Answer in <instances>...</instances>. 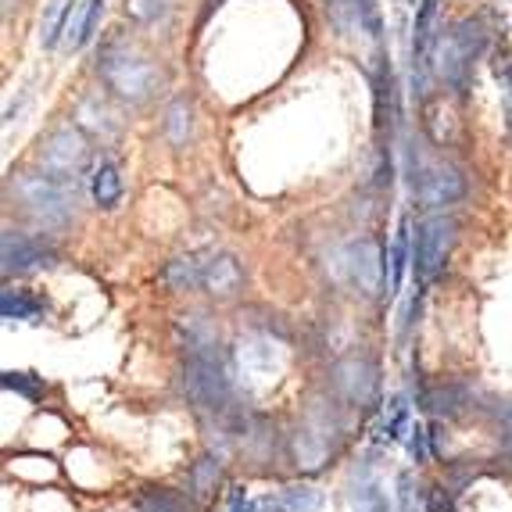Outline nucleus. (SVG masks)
<instances>
[{"label": "nucleus", "mask_w": 512, "mask_h": 512, "mask_svg": "<svg viewBox=\"0 0 512 512\" xmlns=\"http://www.w3.org/2000/svg\"><path fill=\"white\" fill-rule=\"evenodd\" d=\"M90 194H94L97 208H115L122 197V176L115 162H101L90 176Z\"/></svg>", "instance_id": "f3484780"}, {"label": "nucleus", "mask_w": 512, "mask_h": 512, "mask_svg": "<svg viewBox=\"0 0 512 512\" xmlns=\"http://www.w3.org/2000/svg\"><path fill=\"white\" fill-rule=\"evenodd\" d=\"M4 387H8V391L26 394V398H36V394L43 391V384L33 373H4Z\"/></svg>", "instance_id": "393cba45"}, {"label": "nucleus", "mask_w": 512, "mask_h": 512, "mask_svg": "<svg viewBox=\"0 0 512 512\" xmlns=\"http://www.w3.org/2000/svg\"><path fill=\"white\" fill-rule=\"evenodd\" d=\"M337 387L351 402H373L376 398V369L366 359H348L337 366Z\"/></svg>", "instance_id": "9d476101"}, {"label": "nucleus", "mask_w": 512, "mask_h": 512, "mask_svg": "<svg viewBox=\"0 0 512 512\" xmlns=\"http://www.w3.org/2000/svg\"><path fill=\"white\" fill-rule=\"evenodd\" d=\"M183 391L197 409H226L230 405V369L219 359V351L190 355L183 366Z\"/></svg>", "instance_id": "20e7f679"}, {"label": "nucleus", "mask_w": 512, "mask_h": 512, "mask_svg": "<svg viewBox=\"0 0 512 512\" xmlns=\"http://www.w3.org/2000/svg\"><path fill=\"white\" fill-rule=\"evenodd\" d=\"M15 194L47 226H65L72 219V212H76V190L69 183L51 180L47 172H40V176H18Z\"/></svg>", "instance_id": "39448f33"}, {"label": "nucleus", "mask_w": 512, "mask_h": 512, "mask_svg": "<svg viewBox=\"0 0 512 512\" xmlns=\"http://www.w3.org/2000/svg\"><path fill=\"white\" fill-rule=\"evenodd\" d=\"M47 262H51V248L43 240L18 230H4V273H26V269Z\"/></svg>", "instance_id": "6e6552de"}, {"label": "nucleus", "mask_w": 512, "mask_h": 512, "mask_svg": "<svg viewBox=\"0 0 512 512\" xmlns=\"http://www.w3.org/2000/svg\"><path fill=\"white\" fill-rule=\"evenodd\" d=\"M0 312H4L8 323H40L47 308H43V301L33 298L29 291H15V287H8V291L0 294Z\"/></svg>", "instance_id": "dca6fc26"}, {"label": "nucleus", "mask_w": 512, "mask_h": 512, "mask_svg": "<svg viewBox=\"0 0 512 512\" xmlns=\"http://www.w3.org/2000/svg\"><path fill=\"white\" fill-rule=\"evenodd\" d=\"M498 76H502V86H505V111H509V129H512V58L509 54L498 61Z\"/></svg>", "instance_id": "c85d7f7f"}, {"label": "nucleus", "mask_w": 512, "mask_h": 512, "mask_svg": "<svg viewBox=\"0 0 512 512\" xmlns=\"http://www.w3.org/2000/svg\"><path fill=\"white\" fill-rule=\"evenodd\" d=\"M348 269H351V280L359 283L366 294L380 291V280L387 276V262H380V248H376L373 240H359V244H351L348 251Z\"/></svg>", "instance_id": "1a4fd4ad"}, {"label": "nucleus", "mask_w": 512, "mask_h": 512, "mask_svg": "<svg viewBox=\"0 0 512 512\" xmlns=\"http://www.w3.org/2000/svg\"><path fill=\"white\" fill-rule=\"evenodd\" d=\"M101 15H104V0H86V4H79L72 11L69 26H65V43H69L72 51H79V47H86V43L94 40L97 26H101Z\"/></svg>", "instance_id": "f8f14e48"}, {"label": "nucleus", "mask_w": 512, "mask_h": 512, "mask_svg": "<svg viewBox=\"0 0 512 512\" xmlns=\"http://www.w3.org/2000/svg\"><path fill=\"white\" fill-rule=\"evenodd\" d=\"M455 240V222L448 215H430V219L419 222L416 233V248H412V273L419 283H430L441 269L444 255Z\"/></svg>", "instance_id": "423d86ee"}, {"label": "nucleus", "mask_w": 512, "mask_h": 512, "mask_svg": "<svg viewBox=\"0 0 512 512\" xmlns=\"http://www.w3.org/2000/svg\"><path fill=\"white\" fill-rule=\"evenodd\" d=\"M219 512H258V502H251L244 487H230V495H226Z\"/></svg>", "instance_id": "a878e982"}, {"label": "nucleus", "mask_w": 512, "mask_h": 512, "mask_svg": "<svg viewBox=\"0 0 512 512\" xmlns=\"http://www.w3.org/2000/svg\"><path fill=\"white\" fill-rule=\"evenodd\" d=\"M484 40H487V33L477 18H462V22H455V26L437 40V72H441L444 83L452 86V90L466 86V79H470V72H473V61L484 51Z\"/></svg>", "instance_id": "7ed1b4c3"}, {"label": "nucleus", "mask_w": 512, "mask_h": 512, "mask_svg": "<svg viewBox=\"0 0 512 512\" xmlns=\"http://www.w3.org/2000/svg\"><path fill=\"white\" fill-rule=\"evenodd\" d=\"M240 280H244V273H240V262L233 255H215L208 258V273H205V291L208 294H219V298H230L233 291L240 287Z\"/></svg>", "instance_id": "ddd939ff"}, {"label": "nucleus", "mask_w": 512, "mask_h": 512, "mask_svg": "<svg viewBox=\"0 0 512 512\" xmlns=\"http://www.w3.org/2000/svg\"><path fill=\"white\" fill-rule=\"evenodd\" d=\"M208 258L212 251H194V255H180L165 265V283L172 291H197L205 287V273H208Z\"/></svg>", "instance_id": "9b49d317"}, {"label": "nucleus", "mask_w": 512, "mask_h": 512, "mask_svg": "<svg viewBox=\"0 0 512 512\" xmlns=\"http://www.w3.org/2000/svg\"><path fill=\"white\" fill-rule=\"evenodd\" d=\"M323 509V491L316 487H287L280 495H269L258 502V512H319Z\"/></svg>", "instance_id": "4468645a"}, {"label": "nucleus", "mask_w": 512, "mask_h": 512, "mask_svg": "<svg viewBox=\"0 0 512 512\" xmlns=\"http://www.w3.org/2000/svg\"><path fill=\"white\" fill-rule=\"evenodd\" d=\"M398 502H402V512H416L419 509V498H416V484H412V473H402L398 477Z\"/></svg>", "instance_id": "bb28decb"}, {"label": "nucleus", "mask_w": 512, "mask_h": 512, "mask_svg": "<svg viewBox=\"0 0 512 512\" xmlns=\"http://www.w3.org/2000/svg\"><path fill=\"white\" fill-rule=\"evenodd\" d=\"M430 512H455L452 495H444L441 487H434V491H430Z\"/></svg>", "instance_id": "c756f323"}, {"label": "nucleus", "mask_w": 512, "mask_h": 512, "mask_svg": "<svg viewBox=\"0 0 512 512\" xmlns=\"http://www.w3.org/2000/svg\"><path fill=\"white\" fill-rule=\"evenodd\" d=\"M412 265V244H409V219L398 222L391 255H387V294H398L405 283V269Z\"/></svg>", "instance_id": "2eb2a0df"}, {"label": "nucleus", "mask_w": 512, "mask_h": 512, "mask_svg": "<svg viewBox=\"0 0 512 512\" xmlns=\"http://www.w3.org/2000/svg\"><path fill=\"white\" fill-rule=\"evenodd\" d=\"M409 452H412V459L416 462H427L430 459V452H427V430L419 427H409Z\"/></svg>", "instance_id": "cd10ccee"}, {"label": "nucleus", "mask_w": 512, "mask_h": 512, "mask_svg": "<svg viewBox=\"0 0 512 512\" xmlns=\"http://www.w3.org/2000/svg\"><path fill=\"white\" fill-rule=\"evenodd\" d=\"M101 72L104 86H108L111 94H119L122 101H147L151 90L158 86V69H154L151 61L144 54L129 51L126 43H111L108 51L101 54Z\"/></svg>", "instance_id": "f03ea898"}, {"label": "nucleus", "mask_w": 512, "mask_h": 512, "mask_svg": "<svg viewBox=\"0 0 512 512\" xmlns=\"http://www.w3.org/2000/svg\"><path fill=\"white\" fill-rule=\"evenodd\" d=\"M190 115H194V111H190V101H172L169 104V111H165V133H169V140L176 147H183L190 140V129H194V122H190Z\"/></svg>", "instance_id": "412c9836"}, {"label": "nucleus", "mask_w": 512, "mask_h": 512, "mask_svg": "<svg viewBox=\"0 0 512 512\" xmlns=\"http://www.w3.org/2000/svg\"><path fill=\"white\" fill-rule=\"evenodd\" d=\"M86 162H90V147H86V140L79 137L76 129H58L40 151L43 172H47L51 180H61V183L76 180L79 172L86 169Z\"/></svg>", "instance_id": "0eeeda50"}, {"label": "nucleus", "mask_w": 512, "mask_h": 512, "mask_svg": "<svg viewBox=\"0 0 512 512\" xmlns=\"http://www.w3.org/2000/svg\"><path fill=\"white\" fill-rule=\"evenodd\" d=\"M215 480H219V462H212V459H201L194 466V473H190V487H194V495H212Z\"/></svg>", "instance_id": "5701e85b"}, {"label": "nucleus", "mask_w": 512, "mask_h": 512, "mask_svg": "<svg viewBox=\"0 0 512 512\" xmlns=\"http://www.w3.org/2000/svg\"><path fill=\"white\" fill-rule=\"evenodd\" d=\"M405 180H409L412 197L430 208L455 205L466 194L462 172L444 158H437L434 151H427L423 144H416V140H409V147H405Z\"/></svg>", "instance_id": "f257e3e1"}, {"label": "nucleus", "mask_w": 512, "mask_h": 512, "mask_svg": "<svg viewBox=\"0 0 512 512\" xmlns=\"http://www.w3.org/2000/svg\"><path fill=\"white\" fill-rule=\"evenodd\" d=\"M69 15H72V8L65 4V0H54L51 8H47V18H43V26H40V43H43V47H54V43L65 36Z\"/></svg>", "instance_id": "4be33fe9"}, {"label": "nucleus", "mask_w": 512, "mask_h": 512, "mask_svg": "<svg viewBox=\"0 0 512 512\" xmlns=\"http://www.w3.org/2000/svg\"><path fill=\"white\" fill-rule=\"evenodd\" d=\"M380 441L384 444H398L405 434H409V402H405L402 394H394L391 402H387V412L380 419Z\"/></svg>", "instance_id": "6ab92c4d"}, {"label": "nucleus", "mask_w": 512, "mask_h": 512, "mask_svg": "<svg viewBox=\"0 0 512 512\" xmlns=\"http://www.w3.org/2000/svg\"><path fill=\"white\" fill-rule=\"evenodd\" d=\"M462 405H466V391L455 384H448V387L441 384V387H434V391L423 394V409L434 412V416H441V419H452L455 412H462Z\"/></svg>", "instance_id": "aec40b11"}, {"label": "nucleus", "mask_w": 512, "mask_h": 512, "mask_svg": "<svg viewBox=\"0 0 512 512\" xmlns=\"http://www.w3.org/2000/svg\"><path fill=\"white\" fill-rule=\"evenodd\" d=\"M351 498L359 505V512H387V498L380 480L373 477V470L355 473V484H351Z\"/></svg>", "instance_id": "a211bd4d"}, {"label": "nucleus", "mask_w": 512, "mask_h": 512, "mask_svg": "<svg viewBox=\"0 0 512 512\" xmlns=\"http://www.w3.org/2000/svg\"><path fill=\"white\" fill-rule=\"evenodd\" d=\"M140 512H183V502L172 491H147L140 498Z\"/></svg>", "instance_id": "b1692460"}]
</instances>
